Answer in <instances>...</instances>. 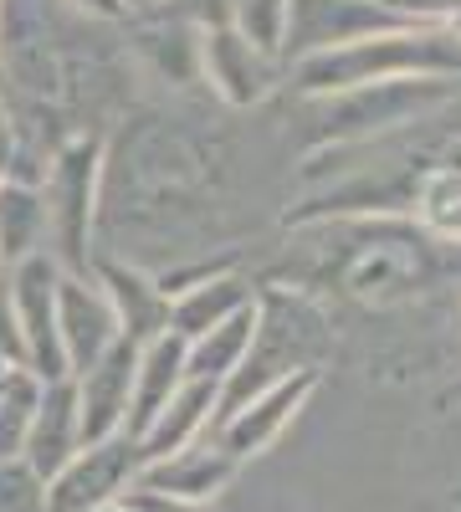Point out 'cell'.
Wrapping results in <instances>:
<instances>
[{
  "label": "cell",
  "instance_id": "obj_29",
  "mask_svg": "<svg viewBox=\"0 0 461 512\" xmlns=\"http://www.w3.org/2000/svg\"><path fill=\"white\" fill-rule=\"evenodd\" d=\"M456 231H461V216H456Z\"/></svg>",
  "mask_w": 461,
  "mask_h": 512
},
{
  "label": "cell",
  "instance_id": "obj_3",
  "mask_svg": "<svg viewBox=\"0 0 461 512\" xmlns=\"http://www.w3.org/2000/svg\"><path fill=\"white\" fill-rule=\"evenodd\" d=\"M456 93H461L456 77H405V82H374V88L333 93L323 108V139L349 144V139H369L374 128L421 123L426 113L446 108Z\"/></svg>",
  "mask_w": 461,
  "mask_h": 512
},
{
  "label": "cell",
  "instance_id": "obj_13",
  "mask_svg": "<svg viewBox=\"0 0 461 512\" xmlns=\"http://www.w3.org/2000/svg\"><path fill=\"white\" fill-rule=\"evenodd\" d=\"M77 451H82V431H77V390H72V379L41 384V400L31 410V431H26L21 461L41 482H52Z\"/></svg>",
  "mask_w": 461,
  "mask_h": 512
},
{
  "label": "cell",
  "instance_id": "obj_21",
  "mask_svg": "<svg viewBox=\"0 0 461 512\" xmlns=\"http://www.w3.org/2000/svg\"><path fill=\"white\" fill-rule=\"evenodd\" d=\"M0 512H47V482L26 461H0Z\"/></svg>",
  "mask_w": 461,
  "mask_h": 512
},
{
  "label": "cell",
  "instance_id": "obj_8",
  "mask_svg": "<svg viewBox=\"0 0 461 512\" xmlns=\"http://www.w3.org/2000/svg\"><path fill=\"white\" fill-rule=\"evenodd\" d=\"M134 364H139V344L118 338V344H113L93 369L72 374L82 446H98V441L123 436V420H129V395H134Z\"/></svg>",
  "mask_w": 461,
  "mask_h": 512
},
{
  "label": "cell",
  "instance_id": "obj_5",
  "mask_svg": "<svg viewBox=\"0 0 461 512\" xmlns=\"http://www.w3.org/2000/svg\"><path fill=\"white\" fill-rule=\"evenodd\" d=\"M57 277L62 267L52 256H26L6 272V292H11V313H16V333H21V354H26V374H36L41 384L72 379L67 374V354L57 338Z\"/></svg>",
  "mask_w": 461,
  "mask_h": 512
},
{
  "label": "cell",
  "instance_id": "obj_1",
  "mask_svg": "<svg viewBox=\"0 0 461 512\" xmlns=\"http://www.w3.org/2000/svg\"><path fill=\"white\" fill-rule=\"evenodd\" d=\"M405 77L461 82V36L446 26H405L385 36H364L354 47L298 62L292 67V88L303 98H333V93L374 88V82H405Z\"/></svg>",
  "mask_w": 461,
  "mask_h": 512
},
{
  "label": "cell",
  "instance_id": "obj_11",
  "mask_svg": "<svg viewBox=\"0 0 461 512\" xmlns=\"http://www.w3.org/2000/svg\"><path fill=\"white\" fill-rule=\"evenodd\" d=\"M236 477V461L211 441V436H200L195 446H185V451H175V456H164V461H154V466H139V487H149V492H164V497H175V502H185V507H205L226 482Z\"/></svg>",
  "mask_w": 461,
  "mask_h": 512
},
{
  "label": "cell",
  "instance_id": "obj_23",
  "mask_svg": "<svg viewBox=\"0 0 461 512\" xmlns=\"http://www.w3.org/2000/svg\"><path fill=\"white\" fill-rule=\"evenodd\" d=\"M0 359H6L11 369H26V354H21V333H16V313H11L6 277H0Z\"/></svg>",
  "mask_w": 461,
  "mask_h": 512
},
{
  "label": "cell",
  "instance_id": "obj_6",
  "mask_svg": "<svg viewBox=\"0 0 461 512\" xmlns=\"http://www.w3.org/2000/svg\"><path fill=\"white\" fill-rule=\"evenodd\" d=\"M134 477H139V451L129 436L82 446L47 482V512H93L103 502H118Z\"/></svg>",
  "mask_w": 461,
  "mask_h": 512
},
{
  "label": "cell",
  "instance_id": "obj_25",
  "mask_svg": "<svg viewBox=\"0 0 461 512\" xmlns=\"http://www.w3.org/2000/svg\"><path fill=\"white\" fill-rule=\"evenodd\" d=\"M118 6H123V16H129V11H154V6H164V0H118Z\"/></svg>",
  "mask_w": 461,
  "mask_h": 512
},
{
  "label": "cell",
  "instance_id": "obj_14",
  "mask_svg": "<svg viewBox=\"0 0 461 512\" xmlns=\"http://www.w3.org/2000/svg\"><path fill=\"white\" fill-rule=\"evenodd\" d=\"M185 384V338L159 333L149 344H139V364H134V395H129V420H123V436L139 441L154 415L180 395Z\"/></svg>",
  "mask_w": 461,
  "mask_h": 512
},
{
  "label": "cell",
  "instance_id": "obj_20",
  "mask_svg": "<svg viewBox=\"0 0 461 512\" xmlns=\"http://www.w3.org/2000/svg\"><path fill=\"white\" fill-rule=\"evenodd\" d=\"M36 400H41V379L26 369H11L6 395H0V461H21Z\"/></svg>",
  "mask_w": 461,
  "mask_h": 512
},
{
  "label": "cell",
  "instance_id": "obj_9",
  "mask_svg": "<svg viewBox=\"0 0 461 512\" xmlns=\"http://www.w3.org/2000/svg\"><path fill=\"white\" fill-rule=\"evenodd\" d=\"M57 338H62V354H67V374L93 369L123 338L103 287L93 282V272L88 277H72V272L57 277Z\"/></svg>",
  "mask_w": 461,
  "mask_h": 512
},
{
  "label": "cell",
  "instance_id": "obj_2",
  "mask_svg": "<svg viewBox=\"0 0 461 512\" xmlns=\"http://www.w3.org/2000/svg\"><path fill=\"white\" fill-rule=\"evenodd\" d=\"M98 164H103V144L93 134L67 139L47 175H41V205H47V256L72 272L88 277L93 256H88V236H93V195H98Z\"/></svg>",
  "mask_w": 461,
  "mask_h": 512
},
{
  "label": "cell",
  "instance_id": "obj_24",
  "mask_svg": "<svg viewBox=\"0 0 461 512\" xmlns=\"http://www.w3.org/2000/svg\"><path fill=\"white\" fill-rule=\"evenodd\" d=\"M82 16H103V21H123V6L118 0H72Z\"/></svg>",
  "mask_w": 461,
  "mask_h": 512
},
{
  "label": "cell",
  "instance_id": "obj_10",
  "mask_svg": "<svg viewBox=\"0 0 461 512\" xmlns=\"http://www.w3.org/2000/svg\"><path fill=\"white\" fill-rule=\"evenodd\" d=\"M200 62H205L211 88H216L231 108H251V103H262V98L277 88V62L262 57L251 41H241L226 21L205 26V36H200Z\"/></svg>",
  "mask_w": 461,
  "mask_h": 512
},
{
  "label": "cell",
  "instance_id": "obj_7",
  "mask_svg": "<svg viewBox=\"0 0 461 512\" xmlns=\"http://www.w3.org/2000/svg\"><path fill=\"white\" fill-rule=\"evenodd\" d=\"M323 384V374L308 364V369H298V374H287V379H277L272 390H262V395H251L221 431L211 436L236 466L241 461H251V456H262L267 446H277V436L287 431L292 420H298V410L313 400V390Z\"/></svg>",
  "mask_w": 461,
  "mask_h": 512
},
{
  "label": "cell",
  "instance_id": "obj_4",
  "mask_svg": "<svg viewBox=\"0 0 461 512\" xmlns=\"http://www.w3.org/2000/svg\"><path fill=\"white\" fill-rule=\"evenodd\" d=\"M405 26L410 21L390 16L380 0H287V31H282L277 67H298L308 57L354 47L364 36L405 31Z\"/></svg>",
  "mask_w": 461,
  "mask_h": 512
},
{
  "label": "cell",
  "instance_id": "obj_16",
  "mask_svg": "<svg viewBox=\"0 0 461 512\" xmlns=\"http://www.w3.org/2000/svg\"><path fill=\"white\" fill-rule=\"evenodd\" d=\"M251 303H257V292H251L241 277H231V272H221L211 282H195V287H180L170 297V333L190 344V338L221 328L226 318H236Z\"/></svg>",
  "mask_w": 461,
  "mask_h": 512
},
{
  "label": "cell",
  "instance_id": "obj_22",
  "mask_svg": "<svg viewBox=\"0 0 461 512\" xmlns=\"http://www.w3.org/2000/svg\"><path fill=\"white\" fill-rule=\"evenodd\" d=\"M380 6L390 16L410 21V26H446L451 31V16H456L461 0H380Z\"/></svg>",
  "mask_w": 461,
  "mask_h": 512
},
{
  "label": "cell",
  "instance_id": "obj_26",
  "mask_svg": "<svg viewBox=\"0 0 461 512\" xmlns=\"http://www.w3.org/2000/svg\"><path fill=\"white\" fill-rule=\"evenodd\" d=\"M93 512H129V507H123V502H103V507H93Z\"/></svg>",
  "mask_w": 461,
  "mask_h": 512
},
{
  "label": "cell",
  "instance_id": "obj_12",
  "mask_svg": "<svg viewBox=\"0 0 461 512\" xmlns=\"http://www.w3.org/2000/svg\"><path fill=\"white\" fill-rule=\"evenodd\" d=\"M93 282L103 287L118 333L129 344H149V338L170 333V292L159 287V277H144L123 262H93Z\"/></svg>",
  "mask_w": 461,
  "mask_h": 512
},
{
  "label": "cell",
  "instance_id": "obj_18",
  "mask_svg": "<svg viewBox=\"0 0 461 512\" xmlns=\"http://www.w3.org/2000/svg\"><path fill=\"white\" fill-rule=\"evenodd\" d=\"M257 313H262V303H251V308H241L236 318H226L221 328L190 338V344H185V379H211V384H221L226 374H236L241 359L251 354V338H257Z\"/></svg>",
  "mask_w": 461,
  "mask_h": 512
},
{
  "label": "cell",
  "instance_id": "obj_30",
  "mask_svg": "<svg viewBox=\"0 0 461 512\" xmlns=\"http://www.w3.org/2000/svg\"><path fill=\"white\" fill-rule=\"evenodd\" d=\"M0 277H6V267H0Z\"/></svg>",
  "mask_w": 461,
  "mask_h": 512
},
{
  "label": "cell",
  "instance_id": "obj_28",
  "mask_svg": "<svg viewBox=\"0 0 461 512\" xmlns=\"http://www.w3.org/2000/svg\"><path fill=\"white\" fill-rule=\"evenodd\" d=\"M6 379H11V374H6ZM6 379H0V395H6Z\"/></svg>",
  "mask_w": 461,
  "mask_h": 512
},
{
  "label": "cell",
  "instance_id": "obj_27",
  "mask_svg": "<svg viewBox=\"0 0 461 512\" xmlns=\"http://www.w3.org/2000/svg\"><path fill=\"white\" fill-rule=\"evenodd\" d=\"M6 374H11V364H6V359H0V379H6Z\"/></svg>",
  "mask_w": 461,
  "mask_h": 512
},
{
  "label": "cell",
  "instance_id": "obj_15",
  "mask_svg": "<svg viewBox=\"0 0 461 512\" xmlns=\"http://www.w3.org/2000/svg\"><path fill=\"white\" fill-rule=\"evenodd\" d=\"M216 395H221V384H211V379H185V384H180V395L164 405V410L154 415V425L134 441L139 466H154V461H164V456H175V451L195 446L205 431H211Z\"/></svg>",
  "mask_w": 461,
  "mask_h": 512
},
{
  "label": "cell",
  "instance_id": "obj_19",
  "mask_svg": "<svg viewBox=\"0 0 461 512\" xmlns=\"http://www.w3.org/2000/svg\"><path fill=\"white\" fill-rule=\"evenodd\" d=\"M226 26L277 62L282 31H287V0H226Z\"/></svg>",
  "mask_w": 461,
  "mask_h": 512
},
{
  "label": "cell",
  "instance_id": "obj_17",
  "mask_svg": "<svg viewBox=\"0 0 461 512\" xmlns=\"http://www.w3.org/2000/svg\"><path fill=\"white\" fill-rule=\"evenodd\" d=\"M26 256H47V205L41 185L0 180V267H16Z\"/></svg>",
  "mask_w": 461,
  "mask_h": 512
}]
</instances>
